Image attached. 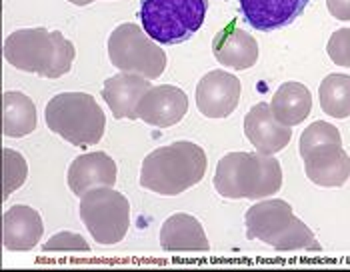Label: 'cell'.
I'll return each mask as SVG.
<instances>
[{"instance_id": "8992f818", "label": "cell", "mask_w": 350, "mask_h": 272, "mask_svg": "<svg viewBox=\"0 0 350 272\" xmlns=\"http://www.w3.org/2000/svg\"><path fill=\"white\" fill-rule=\"evenodd\" d=\"M46 126L75 146L100 142L107 116L98 103L86 92H62L46 105Z\"/></svg>"}, {"instance_id": "7c38bea8", "label": "cell", "mask_w": 350, "mask_h": 272, "mask_svg": "<svg viewBox=\"0 0 350 272\" xmlns=\"http://www.w3.org/2000/svg\"><path fill=\"white\" fill-rule=\"evenodd\" d=\"M310 0H239L244 21L260 32L288 27L304 12Z\"/></svg>"}, {"instance_id": "e0dca14e", "label": "cell", "mask_w": 350, "mask_h": 272, "mask_svg": "<svg viewBox=\"0 0 350 272\" xmlns=\"http://www.w3.org/2000/svg\"><path fill=\"white\" fill-rule=\"evenodd\" d=\"M44 224L40 215L25 204L8 208L2 217V241L8 250L25 252L38 245L42 239Z\"/></svg>"}, {"instance_id": "5b68a950", "label": "cell", "mask_w": 350, "mask_h": 272, "mask_svg": "<svg viewBox=\"0 0 350 272\" xmlns=\"http://www.w3.org/2000/svg\"><path fill=\"white\" fill-rule=\"evenodd\" d=\"M300 157L306 176L319 187H342L350 176V157L334 124L317 120L300 136Z\"/></svg>"}, {"instance_id": "ba28073f", "label": "cell", "mask_w": 350, "mask_h": 272, "mask_svg": "<svg viewBox=\"0 0 350 272\" xmlns=\"http://www.w3.org/2000/svg\"><path fill=\"white\" fill-rule=\"evenodd\" d=\"M108 58L120 72L140 74L148 81L159 79L166 68V55L144 28L126 23L112 30L108 38Z\"/></svg>"}, {"instance_id": "cb8c5ba5", "label": "cell", "mask_w": 350, "mask_h": 272, "mask_svg": "<svg viewBox=\"0 0 350 272\" xmlns=\"http://www.w3.org/2000/svg\"><path fill=\"white\" fill-rule=\"evenodd\" d=\"M44 250L49 252H58V250H82V252H88L90 246L88 243L82 239L81 234H75V232H58L54 234L49 243H44Z\"/></svg>"}, {"instance_id": "ac0fdd59", "label": "cell", "mask_w": 350, "mask_h": 272, "mask_svg": "<svg viewBox=\"0 0 350 272\" xmlns=\"http://www.w3.org/2000/svg\"><path fill=\"white\" fill-rule=\"evenodd\" d=\"M161 246L170 252H204L208 250V239L196 218L178 213L164 220L161 228Z\"/></svg>"}, {"instance_id": "3957f363", "label": "cell", "mask_w": 350, "mask_h": 272, "mask_svg": "<svg viewBox=\"0 0 350 272\" xmlns=\"http://www.w3.org/2000/svg\"><path fill=\"white\" fill-rule=\"evenodd\" d=\"M282 187V168L272 154L228 152L216 166L215 189L224 198L258 200Z\"/></svg>"}, {"instance_id": "9a60e30c", "label": "cell", "mask_w": 350, "mask_h": 272, "mask_svg": "<svg viewBox=\"0 0 350 272\" xmlns=\"http://www.w3.org/2000/svg\"><path fill=\"white\" fill-rule=\"evenodd\" d=\"M116 164L107 152H88L75 159L68 168V187L77 196H84L92 189L114 187Z\"/></svg>"}, {"instance_id": "2e32d148", "label": "cell", "mask_w": 350, "mask_h": 272, "mask_svg": "<svg viewBox=\"0 0 350 272\" xmlns=\"http://www.w3.org/2000/svg\"><path fill=\"white\" fill-rule=\"evenodd\" d=\"M213 53L222 66H230L234 70H246L258 60V42L252 34L244 32L230 23L224 27L213 40Z\"/></svg>"}, {"instance_id": "277c9868", "label": "cell", "mask_w": 350, "mask_h": 272, "mask_svg": "<svg viewBox=\"0 0 350 272\" xmlns=\"http://www.w3.org/2000/svg\"><path fill=\"white\" fill-rule=\"evenodd\" d=\"M246 236L262 241L276 250H321L314 232L295 217L291 204L280 198L256 202L246 210Z\"/></svg>"}, {"instance_id": "ffe728a7", "label": "cell", "mask_w": 350, "mask_h": 272, "mask_svg": "<svg viewBox=\"0 0 350 272\" xmlns=\"http://www.w3.org/2000/svg\"><path fill=\"white\" fill-rule=\"evenodd\" d=\"M36 128V107L27 94L10 90L2 96V131L6 136L21 138Z\"/></svg>"}, {"instance_id": "30bf717a", "label": "cell", "mask_w": 350, "mask_h": 272, "mask_svg": "<svg viewBox=\"0 0 350 272\" xmlns=\"http://www.w3.org/2000/svg\"><path fill=\"white\" fill-rule=\"evenodd\" d=\"M241 81L224 70H211L196 86V107L206 118H226L241 103Z\"/></svg>"}, {"instance_id": "d6986e66", "label": "cell", "mask_w": 350, "mask_h": 272, "mask_svg": "<svg viewBox=\"0 0 350 272\" xmlns=\"http://www.w3.org/2000/svg\"><path fill=\"white\" fill-rule=\"evenodd\" d=\"M270 109L278 122H282L284 126H297L310 114L312 109L310 90L300 82H284L274 92Z\"/></svg>"}, {"instance_id": "7a4b0ae2", "label": "cell", "mask_w": 350, "mask_h": 272, "mask_svg": "<svg viewBox=\"0 0 350 272\" xmlns=\"http://www.w3.org/2000/svg\"><path fill=\"white\" fill-rule=\"evenodd\" d=\"M75 44L62 32L46 28H21L4 40V58L18 70L42 79L66 74L75 60Z\"/></svg>"}, {"instance_id": "8fae6325", "label": "cell", "mask_w": 350, "mask_h": 272, "mask_svg": "<svg viewBox=\"0 0 350 272\" xmlns=\"http://www.w3.org/2000/svg\"><path fill=\"white\" fill-rule=\"evenodd\" d=\"M189 110V96L172 84L152 86L136 107L138 118L150 126L168 128L185 118Z\"/></svg>"}, {"instance_id": "44dd1931", "label": "cell", "mask_w": 350, "mask_h": 272, "mask_svg": "<svg viewBox=\"0 0 350 272\" xmlns=\"http://www.w3.org/2000/svg\"><path fill=\"white\" fill-rule=\"evenodd\" d=\"M321 107L334 118L350 116V77L349 74H328L319 88Z\"/></svg>"}, {"instance_id": "484cf974", "label": "cell", "mask_w": 350, "mask_h": 272, "mask_svg": "<svg viewBox=\"0 0 350 272\" xmlns=\"http://www.w3.org/2000/svg\"><path fill=\"white\" fill-rule=\"evenodd\" d=\"M68 2H72V4H77V6H86V4H90V2H94V0H68Z\"/></svg>"}, {"instance_id": "52a82bcc", "label": "cell", "mask_w": 350, "mask_h": 272, "mask_svg": "<svg viewBox=\"0 0 350 272\" xmlns=\"http://www.w3.org/2000/svg\"><path fill=\"white\" fill-rule=\"evenodd\" d=\"M206 0H140L144 32L159 44H180L204 25Z\"/></svg>"}, {"instance_id": "d4e9b609", "label": "cell", "mask_w": 350, "mask_h": 272, "mask_svg": "<svg viewBox=\"0 0 350 272\" xmlns=\"http://www.w3.org/2000/svg\"><path fill=\"white\" fill-rule=\"evenodd\" d=\"M328 12L338 21H350V0H326Z\"/></svg>"}, {"instance_id": "603a6c76", "label": "cell", "mask_w": 350, "mask_h": 272, "mask_svg": "<svg viewBox=\"0 0 350 272\" xmlns=\"http://www.w3.org/2000/svg\"><path fill=\"white\" fill-rule=\"evenodd\" d=\"M326 53L334 64L350 68V28H340L330 36Z\"/></svg>"}, {"instance_id": "4fadbf2b", "label": "cell", "mask_w": 350, "mask_h": 272, "mask_svg": "<svg viewBox=\"0 0 350 272\" xmlns=\"http://www.w3.org/2000/svg\"><path fill=\"white\" fill-rule=\"evenodd\" d=\"M244 135L262 154L280 152L293 138V128L276 120L267 103H258L244 118Z\"/></svg>"}, {"instance_id": "9c48e42d", "label": "cell", "mask_w": 350, "mask_h": 272, "mask_svg": "<svg viewBox=\"0 0 350 272\" xmlns=\"http://www.w3.org/2000/svg\"><path fill=\"white\" fill-rule=\"evenodd\" d=\"M81 218L96 243L116 245L126 236L131 206L126 196L112 191V187L92 189L82 196Z\"/></svg>"}, {"instance_id": "6da1fadb", "label": "cell", "mask_w": 350, "mask_h": 272, "mask_svg": "<svg viewBox=\"0 0 350 272\" xmlns=\"http://www.w3.org/2000/svg\"><path fill=\"white\" fill-rule=\"evenodd\" d=\"M204 150L189 140H180L152 150L140 168V185L162 196H176L198 185L206 174Z\"/></svg>"}, {"instance_id": "7402d4cb", "label": "cell", "mask_w": 350, "mask_h": 272, "mask_svg": "<svg viewBox=\"0 0 350 272\" xmlns=\"http://www.w3.org/2000/svg\"><path fill=\"white\" fill-rule=\"evenodd\" d=\"M28 174L27 161L23 159L21 152L4 148L2 150V176H4V192L2 196L8 198L16 189L25 185Z\"/></svg>"}, {"instance_id": "5bb4252c", "label": "cell", "mask_w": 350, "mask_h": 272, "mask_svg": "<svg viewBox=\"0 0 350 272\" xmlns=\"http://www.w3.org/2000/svg\"><path fill=\"white\" fill-rule=\"evenodd\" d=\"M152 88L148 79L133 74V72H120L110 77L103 86V98L110 107L114 118H129L136 120V107L142 100V96Z\"/></svg>"}]
</instances>
